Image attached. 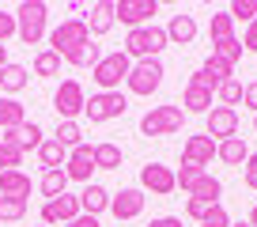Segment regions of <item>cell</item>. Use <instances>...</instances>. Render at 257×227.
I'll list each match as a JSON object with an SVG mask.
<instances>
[{"label":"cell","instance_id":"7bdbcfd3","mask_svg":"<svg viewBox=\"0 0 257 227\" xmlns=\"http://www.w3.org/2000/svg\"><path fill=\"white\" fill-rule=\"evenodd\" d=\"M242 49H246V53H257V19L246 27V34H242Z\"/></svg>","mask_w":257,"mask_h":227},{"label":"cell","instance_id":"4316f807","mask_svg":"<svg viewBox=\"0 0 257 227\" xmlns=\"http://www.w3.org/2000/svg\"><path fill=\"white\" fill-rule=\"evenodd\" d=\"M95 170H121V148L113 140L95 144Z\"/></svg>","mask_w":257,"mask_h":227},{"label":"cell","instance_id":"2e32d148","mask_svg":"<svg viewBox=\"0 0 257 227\" xmlns=\"http://www.w3.org/2000/svg\"><path fill=\"white\" fill-rule=\"evenodd\" d=\"M219 144L208 137V133H201V137H185L182 144V163H197V167H208L212 159H216Z\"/></svg>","mask_w":257,"mask_h":227},{"label":"cell","instance_id":"f35d334b","mask_svg":"<svg viewBox=\"0 0 257 227\" xmlns=\"http://www.w3.org/2000/svg\"><path fill=\"white\" fill-rule=\"evenodd\" d=\"M208 212H212L208 201H197V197H189V201H185V216L197 219V223H204V219H208Z\"/></svg>","mask_w":257,"mask_h":227},{"label":"cell","instance_id":"9c48e42d","mask_svg":"<svg viewBox=\"0 0 257 227\" xmlns=\"http://www.w3.org/2000/svg\"><path fill=\"white\" fill-rule=\"evenodd\" d=\"M83 106H87V95H83L80 80H64L61 87H57L53 95V110L61 113V122H76L83 113Z\"/></svg>","mask_w":257,"mask_h":227},{"label":"cell","instance_id":"e575fe53","mask_svg":"<svg viewBox=\"0 0 257 227\" xmlns=\"http://www.w3.org/2000/svg\"><path fill=\"white\" fill-rule=\"evenodd\" d=\"M27 216V201L23 197H0V223H16Z\"/></svg>","mask_w":257,"mask_h":227},{"label":"cell","instance_id":"9a60e30c","mask_svg":"<svg viewBox=\"0 0 257 227\" xmlns=\"http://www.w3.org/2000/svg\"><path fill=\"white\" fill-rule=\"evenodd\" d=\"M4 144H12V148H19V152H38L42 148V140H46V133H42V125L38 122H23V125H16V129H8L4 133Z\"/></svg>","mask_w":257,"mask_h":227},{"label":"cell","instance_id":"5bb4252c","mask_svg":"<svg viewBox=\"0 0 257 227\" xmlns=\"http://www.w3.org/2000/svg\"><path fill=\"white\" fill-rule=\"evenodd\" d=\"M110 212H113V219H137L140 212H144V189L140 186H128V189H121V193H113L110 197Z\"/></svg>","mask_w":257,"mask_h":227},{"label":"cell","instance_id":"836d02e7","mask_svg":"<svg viewBox=\"0 0 257 227\" xmlns=\"http://www.w3.org/2000/svg\"><path fill=\"white\" fill-rule=\"evenodd\" d=\"M208 34H212V42L234 38V19H231V12H216V16H212V23H208Z\"/></svg>","mask_w":257,"mask_h":227},{"label":"cell","instance_id":"d4e9b609","mask_svg":"<svg viewBox=\"0 0 257 227\" xmlns=\"http://www.w3.org/2000/svg\"><path fill=\"white\" fill-rule=\"evenodd\" d=\"M27 122V106L19 102V98H8V95H0V129L8 133L16 129V125Z\"/></svg>","mask_w":257,"mask_h":227},{"label":"cell","instance_id":"ac0fdd59","mask_svg":"<svg viewBox=\"0 0 257 227\" xmlns=\"http://www.w3.org/2000/svg\"><path fill=\"white\" fill-rule=\"evenodd\" d=\"M113 0H98V4H91L87 8V31H91V38H102V34H110L113 31Z\"/></svg>","mask_w":257,"mask_h":227},{"label":"cell","instance_id":"60d3db41","mask_svg":"<svg viewBox=\"0 0 257 227\" xmlns=\"http://www.w3.org/2000/svg\"><path fill=\"white\" fill-rule=\"evenodd\" d=\"M201 227H231V216H227V208H223V204H212L208 219H204Z\"/></svg>","mask_w":257,"mask_h":227},{"label":"cell","instance_id":"f6af8a7d","mask_svg":"<svg viewBox=\"0 0 257 227\" xmlns=\"http://www.w3.org/2000/svg\"><path fill=\"white\" fill-rule=\"evenodd\" d=\"M148 227H182V219H178V216H155Z\"/></svg>","mask_w":257,"mask_h":227},{"label":"cell","instance_id":"f907efd6","mask_svg":"<svg viewBox=\"0 0 257 227\" xmlns=\"http://www.w3.org/2000/svg\"><path fill=\"white\" fill-rule=\"evenodd\" d=\"M253 133H257V113H253Z\"/></svg>","mask_w":257,"mask_h":227},{"label":"cell","instance_id":"4fadbf2b","mask_svg":"<svg viewBox=\"0 0 257 227\" xmlns=\"http://www.w3.org/2000/svg\"><path fill=\"white\" fill-rule=\"evenodd\" d=\"M91 170H95V148H91V144L72 148V152H68V163H64L68 182H83V186H91Z\"/></svg>","mask_w":257,"mask_h":227},{"label":"cell","instance_id":"7dc6e473","mask_svg":"<svg viewBox=\"0 0 257 227\" xmlns=\"http://www.w3.org/2000/svg\"><path fill=\"white\" fill-rule=\"evenodd\" d=\"M8 65V46H0V68Z\"/></svg>","mask_w":257,"mask_h":227},{"label":"cell","instance_id":"8992f818","mask_svg":"<svg viewBox=\"0 0 257 227\" xmlns=\"http://www.w3.org/2000/svg\"><path fill=\"white\" fill-rule=\"evenodd\" d=\"M125 110H128V98L121 95V91H98V95L87 98V106H83V118H87L91 125H102V122H113V118H121Z\"/></svg>","mask_w":257,"mask_h":227},{"label":"cell","instance_id":"83f0119b","mask_svg":"<svg viewBox=\"0 0 257 227\" xmlns=\"http://www.w3.org/2000/svg\"><path fill=\"white\" fill-rule=\"evenodd\" d=\"M38 189H42V197H46V201H53V197H64V193H68V174H64V170H46Z\"/></svg>","mask_w":257,"mask_h":227},{"label":"cell","instance_id":"484cf974","mask_svg":"<svg viewBox=\"0 0 257 227\" xmlns=\"http://www.w3.org/2000/svg\"><path fill=\"white\" fill-rule=\"evenodd\" d=\"M216 159H223L227 167H242V163L249 159V148H246V140H242V137L219 140V152H216Z\"/></svg>","mask_w":257,"mask_h":227},{"label":"cell","instance_id":"7c38bea8","mask_svg":"<svg viewBox=\"0 0 257 227\" xmlns=\"http://www.w3.org/2000/svg\"><path fill=\"white\" fill-rule=\"evenodd\" d=\"M76 216H83V208H80V197H72V193L53 197V201H46V204H42V223H46V227L72 223Z\"/></svg>","mask_w":257,"mask_h":227},{"label":"cell","instance_id":"30bf717a","mask_svg":"<svg viewBox=\"0 0 257 227\" xmlns=\"http://www.w3.org/2000/svg\"><path fill=\"white\" fill-rule=\"evenodd\" d=\"M204 133H208L212 140H231V137H238V110H231V106H212L208 113H204Z\"/></svg>","mask_w":257,"mask_h":227},{"label":"cell","instance_id":"8d00e7d4","mask_svg":"<svg viewBox=\"0 0 257 227\" xmlns=\"http://www.w3.org/2000/svg\"><path fill=\"white\" fill-rule=\"evenodd\" d=\"M19 167H23V152L0 140V174H4V170H19Z\"/></svg>","mask_w":257,"mask_h":227},{"label":"cell","instance_id":"7402d4cb","mask_svg":"<svg viewBox=\"0 0 257 227\" xmlns=\"http://www.w3.org/2000/svg\"><path fill=\"white\" fill-rule=\"evenodd\" d=\"M38 163L46 170H64V163H68V148H64L61 140L46 137V140H42V148H38Z\"/></svg>","mask_w":257,"mask_h":227},{"label":"cell","instance_id":"5b68a950","mask_svg":"<svg viewBox=\"0 0 257 227\" xmlns=\"http://www.w3.org/2000/svg\"><path fill=\"white\" fill-rule=\"evenodd\" d=\"M185 125V110L182 106H152V110L140 118V133L144 137H174Z\"/></svg>","mask_w":257,"mask_h":227},{"label":"cell","instance_id":"4dcf8cb0","mask_svg":"<svg viewBox=\"0 0 257 227\" xmlns=\"http://www.w3.org/2000/svg\"><path fill=\"white\" fill-rule=\"evenodd\" d=\"M208 170L204 167H197V163H182V167L174 170V182H178V189H185V193H193V186L204 178Z\"/></svg>","mask_w":257,"mask_h":227},{"label":"cell","instance_id":"8fae6325","mask_svg":"<svg viewBox=\"0 0 257 227\" xmlns=\"http://www.w3.org/2000/svg\"><path fill=\"white\" fill-rule=\"evenodd\" d=\"M140 189H152L155 197L174 193V189H178L174 170H170L167 163H144V167H140Z\"/></svg>","mask_w":257,"mask_h":227},{"label":"cell","instance_id":"ba28073f","mask_svg":"<svg viewBox=\"0 0 257 227\" xmlns=\"http://www.w3.org/2000/svg\"><path fill=\"white\" fill-rule=\"evenodd\" d=\"M163 61L155 57V61H133V72H128L125 87L133 91V95H152V91H159L163 83Z\"/></svg>","mask_w":257,"mask_h":227},{"label":"cell","instance_id":"52a82bcc","mask_svg":"<svg viewBox=\"0 0 257 227\" xmlns=\"http://www.w3.org/2000/svg\"><path fill=\"white\" fill-rule=\"evenodd\" d=\"M152 16H159V4H155V0H113V19L125 23L128 31L152 27Z\"/></svg>","mask_w":257,"mask_h":227},{"label":"cell","instance_id":"d6986e66","mask_svg":"<svg viewBox=\"0 0 257 227\" xmlns=\"http://www.w3.org/2000/svg\"><path fill=\"white\" fill-rule=\"evenodd\" d=\"M193 38H197V19L193 16H170L167 23V42L170 46H193Z\"/></svg>","mask_w":257,"mask_h":227},{"label":"cell","instance_id":"c3c4849f","mask_svg":"<svg viewBox=\"0 0 257 227\" xmlns=\"http://www.w3.org/2000/svg\"><path fill=\"white\" fill-rule=\"evenodd\" d=\"M249 223L257 227V204H253V208H249Z\"/></svg>","mask_w":257,"mask_h":227},{"label":"cell","instance_id":"816d5d0a","mask_svg":"<svg viewBox=\"0 0 257 227\" xmlns=\"http://www.w3.org/2000/svg\"><path fill=\"white\" fill-rule=\"evenodd\" d=\"M42 227H46V223H42Z\"/></svg>","mask_w":257,"mask_h":227},{"label":"cell","instance_id":"b9f144b4","mask_svg":"<svg viewBox=\"0 0 257 227\" xmlns=\"http://www.w3.org/2000/svg\"><path fill=\"white\" fill-rule=\"evenodd\" d=\"M12 34H16V12H4V8H0V46H4Z\"/></svg>","mask_w":257,"mask_h":227},{"label":"cell","instance_id":"681fc988","mask_svg":"<svg viewBox=\"0 0 257 227\" xmlns=\"http://www.w3.org/2000/svg\"><path fill=\"white\" fill-rule=\"evenodd\" d=\"M231 227H253V223H249V219H238V223H234V219H231Z\"/></svg>","mask_w":257,"mask_h":227},{"label":"cell","instance_id":"74e56055","mask_svg":"<svg viewBox=\"0 0 257 227\" xmlns=\"http://www.w3.org/2000/svg\"><path fill=\"white\" fill-rule=\"evenodd\" d=\"M227 12H231V19H242V23L249 27V23L257 19V0H234Z\"/></svg>","mask_w":257,"mask_h":227},{"label":"cell","instance_id":"44dd1931","mask_svg":"<svg viewBox=\"0 0 257 227\" xmlns=\"http://www.w3.org/2000/svg\"><path fill=\"white\" fill-rule=\"evenodd\" d=\"M80 208H83V216H98V212H106V208H110V193H106V186H98V182L83 186Z\"/></svg>","mask_w":257,"mask_h":227},{"label":"cell","instance_id":"f1b7e54d","mask_svg":"<svg viewBox=\"0 0 257 227\" xmlns=\"http://www.w3.org/2000/svg\"><path fill=\"white\" fill-rule=\"evenodd\" d=\"M189 197H197V201H208V204H219V197H223V182L212 178V174H204V178L193 186Z\"/></svg>","mask_w":257,"mask_h":227},{"label":"cell","instance_id":"ffe728a7","mask_svg":"<svg viewBox=\"0 0 257 227\" xmlns=\"http://www.w3.org/2000/svg\"><path fill=\"white\" fill-rule=\"evenodd\" d=\"M212 98H216V91L201 87V83H185V91H182V110H185V113H208V110H212Z\"/></svg>","mask_w":257,"mask_h":227},{"label":"cell","instance_id":"d590c367","mask_svg":"<svg viewBox=\"0 0 257 227\" xmlns=\"http://www.w3.org/2000/svg\"><path fill=\"white\" fill-rule=\"evenodd\" d=\"M216 98H219V106H238L242 102V83L238 80H227V83H219V91H216Z\"/></svg>","mask_w":257,"mask_h":227},{"label":"cell","instance_id":"bcb514c9","mask_svg":"<svg viewBox=\"0 0 257 227\" xmlns=\"http://www.w3.org/2000/svg\"><path fill=\"white\" fill-rule=\"evenodd\" d=\"M64 227H98V216H76L72 223H64Z\"/></svg>","mask_w":257,"mask_h":227},{"label":"cell","instance_id":"7a4b0ae2","mask_svg":"<svg viewBox=\"0 0 257 227\" xmlns=\"http://www.w3.org/2000/svg\"><path fill=\"white\" fill-rule=\"evenodd\" d=\"M46 19H49V8L42 0H23L16 8V38L23 46H38L46 38Z\"/></svg>","mask_w":257,"mask_h":227},{"label":"cell","instance_id":"f546056e","mask_svg":"<svg viewBox=\"0 0 257 227\" xmlns=\"http://www.w3.org/2000/svg\"><path fill=\"white\" fill-rule=\"evenodd\" d=\"M212 57H219L223 65H238L242 61V42L238 38H223V42H212Z\"/></svg>","mask_w":257,"mask_h":227},{"label":"cell","instance_id":"ee69618b","mask_svg":"<svg viewBox=\"0 0 257 227\" xmlns=\"http://www.w3.org/2000/svg\"><path fill=\"white\" fill-rule=\"evenodd\" d=\"M242 102H246V106H249V110H253V113H257V80H249V83H246V87H242Z\"/></svg>","mask_w":257,"mask_h":227},{"label":"cell","instance_id":"3957f363","mask_svg":"<svg viewBox=\"0 0 257 227\" xmlns=\"http://www.w3.org/2000/svg\"><path fill=\"white\" fill-rule=\"evenodd\" d=\"M133 72V61H128L125 49H113V53H102L95 68H91V80L98 83V91H121V83Z\"/></svg>","mask_w":257,"mask_h":227},{"label":"cell","instance_id":"d6a6232c","mask_svg":"<svg viewBox=\"0 0 257 227\" xmlns=\"http://www.w3.org/2000/svg\"><path fill=\"white\" fill-rule=\"evenodd\" d=\"M53 140H61L68 152H72V148H80V144H83V129H80V122H61V125H57V133H53Z\"/></svg>","mask_w":257,"mask_h":227},{"label":"cell","instance_id":"603a6c76","mask_svg":"<svg viewBox=\"0 0 257 227\" xmlns=\"http://www.w3.org/2000/svg\"><path fill=\"white\" fill-rule=\"evenodd\" d=\"M0 197H31V174L23 170H4L0 174Z\"/></svg>","mask_w":257,"mask_h":227},{"label":"cell","instance_id":"ab89813d","mask_svg":"<svg viewBox=\"0 0 257 227\" xmlns=\"http://www.w3.org/2000/svg\"><path fill=\"white\" fill-rule=\"evenodd\" d=\"M242 182H246V189L257 193V152H249V159L242 163Z\"/></svg>","mask_w":257,"mask_h":227},{"label":"cell","instance_id":"1f68e13d","mask_svg":"<svg viewBox=\"0 0 257 227\" xmlns=\"http://www.w3.org/2000/svg\"><path fill=\"white\" fill-rule=\"evenodd\" d=\"M34 76H42V80H49V76H61V57H57L53 49H42V53H34Z\"/></svg>","mask_w":257,"mask_h":227},{"label":"cell","instance_id":"e0dca14e","mask_svg":"<svg viewBox=\"0 0 257 227\" xmlns=\"http://www.w3.org/2000/svg\"><path fill=\"white\" fill-rule=\"evenodd\" d=\"M231 76H234L231 65H223L219 57H208V61L189 76V83H201V87H208V91H219V83H227Z\"/></svg>","mask_w":257,"mask_h":227},{"label":"cell","instance_id":"277c9868","mask_svg":"<svg viewBox=\"0 0 257 227\" xmlns=\"http://www.w3.org/2000/svg\"><path fill=\"white\" fill-rule=\"evenodd\" d=\"M87 42H95V38H91V31H87V19H64L61 27L49 31V49H53L61 61L68 53H76V49H83Z\"/></svg>","mask_w":257,"mask_h":227},{"label":"cell","instance_id":"6da1fadb","mask_svg":"<svg viewBox=\"0 0 257 227\" xmlns=\"http://www.w3.org/2000/svg\"><path fill=\"white\" fill-rule=\"evenodd\" d=\"M167 27H137V31L125 34V53L128 61H155V57L167 49Z\"/></svg>","mask_w":257,"mask_h":227},{"label":"cell","instance_id":"cb8c5ba5","mask_svg":"<svg viewBox=\"0 0 257 227\" xmlns=\"http://www.w3.org/2000/svg\"><path fill=\"white\" fill-rule=\"evenodd\" d=\"M27 83H31V72H27L23 65H12V61H8V65L0 68V91H8V98L19 95Z\"/></svg>","mask_w":257,"mask_h":227}]
</instances>
